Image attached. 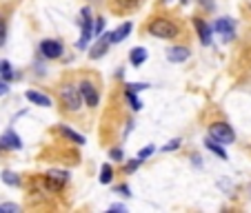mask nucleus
I'll use <instances>...</instances> for the list:
<instances>
[{
  "label": "nucleus",
  "instance_id": "1",
  "mask_svg": "<svg viewBox=\"0 0 251 213\" xmlns=\"http://www.w3.org/2000/svg\"><path fill=\"white\" fill-rule=\"evenodd\" d=\"M149 33L156 36V38L169 40V38H176V36H178V27L167 18H153L151 23H149Z\"/></svg>",
  "mask_w": 251,
  "mask_h": 213
},
{
  "label": "nucleus",
  "instance_id": "2",
  "mask_svg": "<svg viewBox=\"0 0 251 213\" xmlns=\"http://www.w3.org/2000/svg\"><path fill=\"white\" fill-rule=\"evenodd\" d=\"M60 98L65 102V107L69 111H78L82 107V95H80V89L74 85H62L60 87Z\"/></svg>",
  "mask_w": 251,
  "mask_h": 213
},
{
  "label": "nucleus",
  "instance_id": "3",
  "mask_svg": "<svg viewBox=\"0 0 251 213\" xmlns=\"http://www.w3.org/2000/svg\"><path fill=\"white\" fill-rule=\"evenodd\" d=\"M209 138L216 140L218 144H231L236 140V133H233V129L227 122H216L209 127Z\"/></svg>",
  "mask_w": 251,
  "mask_h": 213
},
{
  "label": "nucleus",
  "instance_id": "4",
  "mask_svg": "<svg viewBox=\"0 0 251 213\" xmlns=\"http://www.w3.org/2000/svg\"><path fill=\"white\" fill-rule=\"evenodd\" d=\"M78 89H80L82 102H85L87 107H98V100H100V98H98V89H96L91 82H82Z\"/></svg>",
  "mask_w": 251,
  "mask_h": 213
},
{
  "label": "nucleus",
  "instance_id": "5",
  "mask_svg": "<svg viewBox=\"0 0 251 213\" xmlns=\"http://www.w3.org/2000/svg\"><path fill=\"white\" fill-rule=\"evenodd\" d=\"M109 45H111V31H107V33H102V36L98 38V43L89 49V56L91 58H102L104 53H107V49H109Z\"/></svg>",
  "mask_w": 251,
  "mask_h": 213
},
{
  "label": "nucleus",
  "instance_id": "6",
  "mask_svg": "<svg viewBox=\"0 0 251 213\" xmlns=\"http://www.w3.org/2000/svg\"><path fill=\"white\" fill-rule=\"evenodd\" d=\"M91 36H94V23H91L89 18V9H82V38L80 43H78V47H85L87 43L91 40Z\"/></svg>",
  "mask_w": 251,
  "mask_h": 213
},
{
  "label": "nucleus",
  "instance_id": "7",
  "mask_svg": "<svg viewBox=\"0 0 251 213\" xmlns=\"http://www.w3.org/2000/svg\"><path fill=\"white\" fill-rule=\"evenodd\" d=\"M40 53L45 58H60L62 56V45L56 40H43L40 43Z\"/></svg>",
  "mask_w": 251,
  "mask_h": 213
},
{
  "label": "nucleus",
  "instance_id": "8",
  "mask_svg": "<svg viewBox=\"0 0 251 213\" xmlns=\"http://www.w3.org/2000/svg\"><path fill=\"white\" fill-rule=\"evenodd\" d=\"M0 147L2 149H20L23 147V140L16 136L14 129H7V131L2 133V138H0Z\"/></svg>",
  "mask_w": 251,
  "mask_h": 213
},
{
  "label": "nucleus",
  "instance_id": "9",
  "mask_svg": "<svg viewBox=\"0 0 251 213\" xmlns=\"http://www.w3.org/2000/svg\"><path fill=\"white\" fill-rule=\"evenodd\" d=\"M189 58V49L187 47H171L167 51V60L169 62H185Z\"/></svg>",
  "mask_w": 251,
  "mask_h": 213
},
{
  "label": "nucleus",
  "instance_id": "10",
  "mask_svg": "<svg viewBox=\"0 0 251 213\" xmlns=\"http://www.w3.org/2000/svg\"><path fill=\"white\" fill-rule=\"evenodd\" d=\"M213 29H216L218 33H223L227 40L233 36V23L229 18H218V20H216V24H213Z\"/></svg>",
  "mask_w": 251,
  "mask_h": 213
},
{
  "label": "nucleus",
  "instance_id": "11",
  "mask_svg": "<svg viewBox=\"0 0 251 213\" xmlns=\"http://www.w3.org/2000/svg\"><path fill=\"white\" fill-rule=\"evenodd\" d=\"M194 24H196V29H198V33H200V43H202V45H211V29L204 24V20L196 18Z\"/></svg>",
  "mask_w": 251,
  "mask_h": 213
},
{
  "label": "nucleus",
  "instance_id": "12",
  "mask_svg": "<svg viewBox=\"0 0 251 213\" xmlns=\"http://www.w3.org/2000/svg\"><path fill=\"white\" fill-rule=\"evenodd\" d=\"M129 31H131V23H123L116 31H111V43H120V40H125L129 36Z\"/></svg>",
  "mask_w": 251,
  "mask_h": 213
},
{
  "label": "nucleus",
  "instance_id": "13",
  "mask_svg": "<svg viewBox=\"0 0 251 213\" xmlns=\"http://www.w3.org/2000/svg\"><path fill=\"white\" fill-rule=\"evenodd\" d=\"M27 100L33 104H40V107H51V100L45 94H40V91H27Z\"/></svg>",
  "mask_w": 251,
  "mask_h": 213
},
{
  "label": "nucleus",
  "instance_id": "14",
  "mask_svg": "<svg viewBox=\"0 0 251 213\" xmlns=\"http://www.w3.org/2000/svg\"><path fill=\"white\" fill-rule=\"evenodd\" d=\"M129 60H131L133 67H140L142 62L147 60V49H142V47L131 49V53H129Z\"/></svg>",
  "mask_w": 251,
  "mask_h": 213
},
{
  "label": "nucleus",
  "instance_id": "15",
  "mask_svg": "<svg viewBox=\"0 0 251 213\" xmlns=\"http://www.w3.org/2000/svg\"><path fill=\"white\" fill-rule=\"evenodd\" d=\"M58 131H60L65 138H69V140H74V142H76V144H85V138H82L80 133L71 131V129H69V127H65V124H60V127H58Z\"/></svg>",
  "mask_w": 251,
  "mask_h": 213
},
{
  "label": "nucleus",
  "instance_id": "16",
  "mask_svg": "<svg viewBox=\"0 0 251 213\" xmlns=\"http://www.w3.org/2000/svg\"><path fill=\"white\" fill-rule=\"evenodd\" d=\"M204 144H207V149H209V151H213V153H216V156H218V158H223V160H227V151H225V149H223V144H218V142H216V140H211V138H207V140H204Z\"/></svg>",
  "mask_w": 251,
  "mask_h": 213
},
{
  "label": "nucleus",
  "instance_id": "17",
  "mask_svg": "<svg viewBox=\"0 0 251 213\" xmlns=\"http://www.w3.org/2000/svg\"><path fill=\"white\" fill-rule=\"evenodd\" d=\"M111 178H114V169H111L109 165H102V169H100V182H102V185H109Z\"/></svg>",
  "mask_w": 251,
  "mask_h": 213
},
{
  "label": "nucleus",
  "instance_id": "18",
  "mask_svg": "<svg viewBox=\"0 0 251 213\" xmlns=\"http://www.w3.org/2000/svg\"><path fill=\"white\" fill-rule=\"evenodd\" d=\"M118 2V7L123 11H131V9H136L138 5H140V0H116Z\"/></svg>",
  "mask_w": 251,
  "mask_h": 213
},
{
  "label": "nucleus",
  "instance_id": "19",
  "mask_svg": "<svg viewBox=\"0 0 251 213\" xmlns=\"http://www.w3.org/2000/svg\"><path fill=\"white\" fill-rule=\"evenodd\" d=\"M0 73H2V78H5V80H11V78H14V69H11V65L7 60L0 62Z\"/></svg>",
  "mask_w": 251,
  "mask_h": 213
},
{
  "label": "nucleus",
  "instance_id": "20",
  "mask_svg": "<svg viewBox=\"0 0 251 213\" xmlns=\"http://www.w3.org/2000/svg\"><path fill=\"white\" fill-rule=\"evenodd\" d=\"M125 94H127V100H129V102H131V109L133 111H138V109H140V107H142V104H140V100H138L136 98V91H125Z\"/></svg>",
  "mask_w": 251,
  "mask_h": 213
},
{
  "label": "nucleus",
  "instance_id": "21",
  "mask_svg": "<svg viewBox=\"0 0 251 213\" xmlns=\"http://www.w3.org/2000/svg\"><path fill=\"white\" fill-rule=\"evenodd\" d=\"M2 180L9 187H18V178H16V173H11V171H2Z\"/></svg>",
  "mask_w": 251,
  "mask_h": 213
},
{
  "label": "nucleus",
  "instance_id": "22",
  "mask_svg": "<svg viewBox=\"0 0 251 213\" xmlns=\"http://www.w3.org/2000/svg\"><path fill=\"white\" fill-rule=\"evenodd\" d=\"M20 211V207L18 204H0V213H18Z\"/></svg>",
  "mask_w": 251,
  "mask_h": 213
},
{
  "label": "nucleus",
  "instance_id": "23",
  "mask_svg": "<svg viewBox=\"0 0 251 213\" xmlns=\"http://www.w3.org/2000/svg\"><path fill=\"white\" fill-rule=\"evenodd\" d=\"M125 89L129 91H142V89H147V85H142V82H127V87Z\"/></svg>",
  "mask_w": 251,
  "mask_h": 213
},
{
  "label": "nucleus",
  "instance_id": "24",
  "mask_svg": "<svg viewBox=\"0 0 251 213\" xmlns=\"http://www.w3.org/2000/svg\"><path fill=\"white\" fill-rule=\"evenodd\" d=\"M49 178H58L60 182H65L67 178H69V175H67L65 171H51V173H49Z\"/></svg>",
  "mask_w": 251,
  "mask_h": 213
},
{
  "label": "nucleus",
  "instance_id": "25",
  "mask_svg": "<svg viewBox=\"0 0 251 213\" xmlns=\"http://www.w3.org/2000/svg\"><path fill=\"white\" fill-rule=\"evenodd\" d=\"M5 40H7V27H5V23L0 20V47L5 45Z\"/></svg>",
  "mask_w": 251,
  "mask_h": 213
},
{
  "label": "nucleus",
  "instance_id": "26",
  "mask_svg": "<svg viewBox=\"0 0 251 213\" xmlns=\"http://www.w3.org/2000/svg\"><path fill=\"white\" fill-rule=\"evenodd\" d=\"M178 147H180V140H171L169 144L162 147V151H174V149H178Z\"/></svg>",
  "mask_w": 251,
  "mask_h": 213
},
{
  "label": "nucleus",
  "instance_id": "27",
  "mask_svg": "<svg viewBox=\"0 0 251 213\" xmlns=\"http://www.w3.org/2000/svg\"><path fill=\"white\" fill-rule=\"evenodd\" d=\"M140 158H136V160H131V162H129V165H127V169H125V171H129V173H131V171H136L138 169V166H140Z\"/></svg>",
  "mask_w": 251,
  "mask_h": 213
},
{
  "label": "nucleus",
  "instance_id": "28",
  "mask_svg": "<svg viewBox=\"0 0 251 213\" xmlns=\"http://www.w3.org/2000/svg\"><path fill=\"white\" fill-rule=\"evenodd\" d=\"M153 153V147H147V149H142L140 153H138V158H140V160H145V158H149Z\"/></svg>",
  "mask_w": 251,
  "mask_h": 213
},
{
  "label": "nucleus",
  "instance_id": "29",
  "mask_svg": "<svg viewBox=\"0 0 251 213\" xmlns=\"http://www.w3.org/2000/svg\"><path fill=\"white\" fill-rule=\"evenodd\" d=\"M9 94V85H7V80H0V95H7Z\"/></svg>",
  "mask_w": 251,
  "mask_h": 213
},
{
  "label": "nucleus",
  "instance_id": "30",
  "mask_svg": "<svg viewBox=\"0 0 251 213\" xmlns=\"http://www.w3.org/2000/svg\"><path fill=\"white\" fill-rule=\"evenodd\" d=\"M109 156L114 158V160H123V151H120V149H111Z\"/></svg>",
  "mask_w": 251,
  "mask_h": 213
},
{
  "label": "nucleus",
  "instance_id": "31",
  "mask_svg": "<svg viewBox=\"0 0 251 213\" xmlns=\"http://www.w3.org/2000/svg\"><path fill=\"white\" fill-rule=\"evenodd\" d=\"M102 27H104V20H102V18H98V20H96V27H94V33H100V31H102Z\"/></svg>",
  "mask_w": 251,
  "mask_h": 213
},
{
  "label": "nucleus",
  "instance_id": "32",
  "mask_svg": "<svg viewBox=\"0 0 251 213\" xmlns=\"http://www.w3.org/2000/svg\"><path fill=\"white\" fill-rule=\"evenodd\" d=\"M111 211H127V207H123V204H111Z\"/></svg>",
  "mask_w": 251,
  "mask_h": 213
},
{
  "label": "nucleus",
  "instance_id": "33",
  "mask_svg": "<svg viewBox=\"0 0 251 213\" xmlns=\"http://www.w3.org/2000/svg\"><path fill=\"white\" fill-rule=\"evenodd\" d=\"M116 191H118V193H125V195H129V193H131V191H129V187H118V189H116Z\"/></svg>",
  "mask_w": 251,
  "mask_h": 213
},
{
  "label": "nucleus",
  "instance_id": "34",
  "mask_svg": "<svg viewBox=\"0 0 251 213\" xmlns=\"http://www.w3.org/2000/svg\"><path fill=\"white\" fill-rule=\"evenodd\" d=\"M191 160H194V165H196V166H202V162H200V156H194Z\"/></svg>",
  "mask_w": 251,
  "mask_h": 213
}]
</instances>
